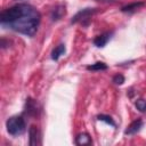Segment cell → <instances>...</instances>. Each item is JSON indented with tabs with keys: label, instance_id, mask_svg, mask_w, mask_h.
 I'll list each match as a JSON object with an SVG mask.
<instances>
[{
	"label": "cell",
	"instance_id": "6da1fadb",
	"mask_svg": "<svg viewBox=\"0 0 146 146\" xmlns=\"http://www.w3.org/2000/svg\"><path fill=\"white\" fill-rule=\"evenodd\" d=\"M40 21H41L40 13L33 6H31L29 3H24V9H23V13L21 14V16L6 26L15 32L21 33V34H24L27 36H33L35 34V32L38 31Z\"/></svg>",
	"mask_w": 146,
	"mask_h": 146
},
{
	"label": "cell",
	"instance_id": "5bb4252c",
	"mask_svg": "<svg viewBox=\"0 0 146 146\" xmlns=\"http://www.w3.org/2000/svg\"><path fill=\"white\" fill-rule=\"evenodd\" d=\"M135 105H136V107H137V110L138 111H140V112H146V100L145 99H137L136 100V103H135Z\"/></svg>",
	"mask_w": 146,
	"mask_h": 146
},
{
	"label": "cell",
	"instance_id": "ba28073f",
	"mask_svg": "<svg viewBox=\"0 0 146 146\" xmlns=\"http://www.w3.org/2000/svg\"><path fill=\"white\" fill-rule=\"evenodd\" d=\"M29 136H30V145L35 146L40 144V131L35 125H31L29 130Z\"/></svg>",
	"mask_w": 146,
	"mask_h": 146
},
{
	"label": "cell",
	"instance_id": "9a60e30c",
	"mask_svg": "<svg viewBox=\"0 0 146 146\" xmlns=\"http://www.w3.org/2000/svg\"><path fill=\"white\" fill-rule=\"evenodd\" d=\"M113 82L115 84H122L124 82V76L122 74H116L113 76Z\"/></svg>",
	"mask_w": 146,
	"mask_h": 146
},
{
	"label": "cell",
	"instance_id": "8fae6325",
	"mask_svg": "<svg viewBox=\"0 0 146 146\" xmlns=\"http://www.w3.org/2000/svg\"><path fill=\"white\" fill-rule=\"evenodd\" d=\"M65 44H63V43H60V44H58L52 51H51V59H54V60H58V58L62 56V55H64L65 54Z\"/></svg>",
	"mask_w": 146,
	"mask_h": 146
},
{
	"label": "cell",
	"instance_id": "3957f363",
	"mask_svg": "<svg viewBox=\"0 0 146 146\" xmlns=\"http://www.w3.org/2000/svg\"><path fill=\"white\" fill-rule=\"evenodd\" d=\"M98 11L97 8H83L81 10H79L71 19V23H78V22H83V21H89L94 14H96Z\"/></svg>",
	"mask_w": 146,
	"mask_h": 146
},
{
	"label": "cell",
	"instance_id": "277c9868",
	"mask_svg": "<svg viewBox=\"0 0 146 146\" xmlns=\"http://www.w3.org/2000/svg\"><path fill=\"white\" fill-rule=\"evenodd\" d=\"M39 112H40V108L38 103L32 98H27L25 104V113L30 116H38Z\"/></svg>",
	"mask_w": 146,
	"mask_h": 146
},
{
	"label": "cell",
	"instance_id": "8992f818",
	"mask_svg": "<svg viewBox=\"0 0 146 146\" xmlns=\"http://www.w3.org/2000/svg\"><path fill=\"white\" fill-rule=\"evenodd\" d=\"M66 14V8L64 5H57L50 13V18L52 22H57L59 21L63 16H65Z\"/></svg>",
	"mask_w": 146,
	"mask_h": 146
},
{
	"label": "cell",
	"instance_id": "7c38bea8",
	"mask_svg": "<svg viewBox=\"0 0 146 146\" xmlns=\"http://www.w3.org/2000/svg\"><path fill=\"white\" fill-rule=\"evenodd\" d=\"M87 70L88 71H104V70H107V65L105 63H103V62H97L95 64L88 65Z\"/></svg>",
	"mask_w": 146,
	"mask_h": 146
},
{
	"label": "cell",
	"instance_id": "7a4b0ae2",
	"mask_svg": "<svg viewBox=\"0 0 146 146\" xmlns=\"http://www.w3.org/2000/svg\"><path fill=\"white\" fill-rule=\"evenodd\" d=\"M6 128H7L8 133L11 135V136L22 135V133L25 131V128H26L25 120H24L22 116H18V115L11 116V117H9V119L7 120V122H6Z\"/></svg>",
	"mask_w": 146,
	"mask_h": 146
},
{
	"label": "cell",
	"instance_id": "9c48e42d",
	"mask_svg": "<svg viewBox=\"0 0 146 146\" xmlns=\"http://www.w3.org/2000/svg\"><path fill=\"white\" fill-rule=\"evenodd\" d=\"M143 6H145L144 1H136V2H131L129 5H125L121 8L122 13H133L136 10H138L139 8H141Z\"/></svg>",
	"mask_w": 146,
	"mask_h": 146
},
{
	"label": "cell",
	"instance_id": "2e32d148",
	"mask_svg": "<svg viewBox=\"0 0 146 146\" xmlns=\"http://www.w3.org/2000/svg\"><path fill=\"white\" fill-rule=\"evenodd\" d=\"M97 1H102V2H108V3H114V2H116V0H97Z\"/></svg>",
	"mask_w": 146,
	"mask_h": 146
},
{
	"label": "cell",
	"instance_id": "52a82bcc",
	"mask_svg": "<svg viewBox=\"0 0 146 146\" xmlns=\"http://www.w3.org/2000/svg\"><path fill=\"white\" fill-rule=\"evenodd\" d=\"M143 128V120L141 119H137V120H135V121H132L129 125H128V128L125 129V131H124V133L125 135H135V133H137L140 129Z\"/></svg>",
	"mask_w": 146,
	"mask_h": 146
},
{
	"label": "cell",
	"instance_id": "4fadbf2b",
	"mask_svg": "<svg viewBox=\"0 0 146 146\" xmlns=\"http://www.w3.org/2000/svg\"><path fill=\"white\" fill-rule=\"evenodd\" d=\"M97 120L98 121H103V122H106L107 124H111L112 127H116L114 120L110 116V115H106V114H98L97 115Z\"/></svg>",
	"mask_w": 146,
	"mask_h": 146
},
{
	"label": "cell",
	"instance_id": "30bf717a",
	"mask_svg": "<svg viewBox=\"0 0 146 146\" xmlns=\"http://www.w3.org/2000/svg\"><path fill=\"white\" fill-rule=\"evenodd\" d=\"M92 143L91 137L87 132H81L75 137V144L79 146H84V145H90Z\"/></svg>",
	"mask_w": 146,
	"mask_h": 146
},
{
	"label": "cell",
	"instance_id": "5b68a950",
	"mask_svg": "<svg viewBox=\"0 0 146 146\" xmlns=\"http://www.w3.org/2000/svg\"><path fill=\"white\" fill-rule=\"evenodd\" d=\"M112 35H113V31H111V32H104V33H102L100 35H98V36H96L94 39V44L96 47L102 48V47H104L110 41V39L112 38Z\"/></svg>",
	"mask_w": 146,
	"mask_h": 146
}]
</instances>
